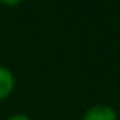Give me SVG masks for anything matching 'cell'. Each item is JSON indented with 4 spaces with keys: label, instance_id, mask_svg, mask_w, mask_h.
I'll use <instances>...</instances> for the list:
<instances>
[{
    "label": "cell",
    "instance_id": "cell-1",
    "mask_svg": "<svg viewBox=\"0 0 120 120\" xmlns=\"http://www.w3.org/2000/svg\"><path fill=\"white\" fill-rule=\"evenodd\" d=\"M81 120H119V114L111 105L96 103L82 114Z\"/></svg>",
    "mask_w": 120,
    "mask_h": 120
},
{
    "label": "cell",
    "instance_id": "cell-2",
    "mask_svg": "<svg viewBox=\"0 0 120 120\" xmlns=\"http://www.w3.org/2000/svg\"><path fill=\"white\" fill-rule=\"evenodd\" d=\"M15 88V76L12 70L5 65H0V102L8 99Z\"/></svg>",
    "mask_w": 120,
    "mask_h": 120
},
{
    "label": "cell",
    "instance_id": "cell-3",
    "mask_svg": "<svg viewBox=\"0 0 120 120\" xmlns=\"http://www.w3.org/2000/svg\"><path fill=\"white\" fill-rule=\"evenodd\" d=\"M6 120H32L29 117V116H26V114H20V112H18V114H12V116H9L8 119Z\"/></svg>",
    "mask_w": 120,
    "mask_h": 120
},
{
    "label": "cell",
    "instance_id": "cell-4",
    "mask_svg": "<svg viewBox=\"0 0 120 120\" xmlns=\"http://www.w3.org/2000/svg\"><path fill=\"white\" fill-rule=\"evenodd\" d=\"M0 5H3V6H18V5H21V2H2Z\"/></svg>",
    "mask_w": 120,
    "mask_h": 120
}]
</instances>
